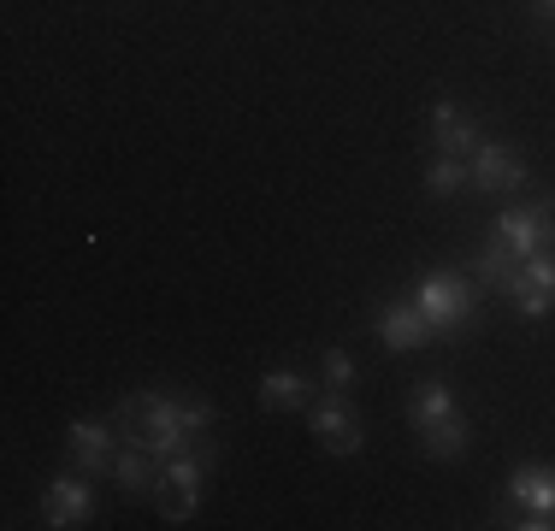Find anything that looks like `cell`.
I'll return each instance as SVG.
<instances>
[{
  "instance_id": "ffe728a7",
  "label": "cell",
  "mask_w": 555,
  "mask_h": 531,
  "mask_svg": "<svg viewBox=\"0 0 555 531\" xmlns=\"http://www.w3.org/2000/svg\"><path fill=\"white\" fill-rule=\"evenodd\" d=\"M532 12L538 18H555V0H532Z\"/></svg>"
},
{
  "instance_id": "9c48e42d",
  "label": "cell",
  "mask_w": 555,
  "mask_h": 531,
  "mask_svg": "<svg viewBox=\"0 0 555 531\" xmlns=\"http://www.w3.org/2000/svg\"><path fill=\"white\" fill-rule=\"evenodd\" d=\"M42 520L54 531L95 520V490H89V478H54V484L42 490Z\"/></svg>"
},
{
  "instance_id": "277c9868",
  "label": "cell",
  "mask_w": 555,
  "mask_h": 531,
  "mask_svg": "<svg viewBox=\"0 0 555 531\" xmlns=\"http://www.w3.org/2000/svg\"><path fill=\"white\" fill-rule=\"evenodd\" d=\"M502 296L520 308V319H544L555 308V248H544V255H526L520 266H514L508 289Z\"/></svg>"
},
{
  "instance_id": "5b68a950",
  "label": "cell",
  "mask_w": 555,
  "mask_h": 531,
  "mask_svg": "<svg viewBox=\"0 0 555 531\" xmlns=\"http://www.w3.org/2000/svg\"><path fill=\"white\" fill-rule=\"evenodd\" d=\"M308 431L320 437V449H332V455H354L361 449V414L349 407V396H320V402H308Z\"/></svg>"
},
{
  "instance_id": "7a4b0ae2",
  "label": "cell",
  "mask_w": 555,
  "mask_h": 531,
  "mask_svg": "<svg viewBox=\"0 0 555 531\" xmlns=\"http://www.w3.org/2000/svg\"><path fill=\"white\" fill-rule=\"evenodd\" d=\"M414 301H420V313L431 319V337H443V342H461L467 325H473V313H479V289H473V277L449 272V266L420 277Z\"/></svg>"
},
{
  "instance_id": "8992f818",
  "label": "cell",
  "mask_w": 555,
  "mask_h": 531,
  "mask_svg": "<svg viewBox=\"0 0 555 531\" xmlns=\"http://www.w3.org/2000/svg\"><path fill=\"white\" fill-rule=\"evenodd\" d=\"M496 236H508L514 255H544L555 248V202H526V207H508L496 212Z\"/></svg>"
},
{
  "instance_id": "8fae6325",
  "label": "cell",
  "mask_w": 555,
  "mask_h": 531,
  "mask_svg": "<svg viewBox=\"0 0 555 531\" xmlns=\"http://www.w3.org/2000/svg\"><path fill=\"white\" fill-rule=\"evenodd\" d=\"M113 484L125 490V496H154L160 490V455H154L149 443H130L113 455Z\"/></svg>"
},
{
  "instance_id": "30bf717a",
  "label": "cell",
  "mask_w": 555,
  "mask_h": 531,
  "mask_svg": "<svg viewBox=\"0 0 555 531\" xmlns=\"http://www.w3.org/2000/svg\"><path fill=\"white\" fill-rule=\"evenodd\" d=\"M479 142H485V137H479V125H473V118L461 113L455 101H438V106H431V148H438V154L461 159V154L479 148Z\"/></svg>"
},
{
  "instance_id": "7c38bea8",
  "label": "cell",
  "mask_w": 555,
  "mask_h": 531,
  "mask_svg": "<svg viewBox=\"0 0 555 531\" xmlns=\"http://www.w3.org/2000/svg\"><path fill=\"white\" fill-rule=\"evenodd\" d=\"M113 425H101V419H77L72 425V461L83 472H113Z\"/></svg>"
},
{
  "instance_id": "9a60e30c",
  "label": "cell",
  "mask_w": 555,
  "mask_h": 531,
  "mask_svg": "<svg viewBox=\"0 0 555 531\" xmlns=\"http://www.w3.org/2000/svg\"><path fill=\"white\" fill-rule=\"evenodd\" d=\"M455 414V396H449L443 378H426L414 396H408V419H414V431H426V425H438Z\"/></svg>"
},
{
  "instance_id": "ac0fdd59",
  "label": "cell",
  "mask_w": 555,
  "mask_h": 531,
  "mask_svg": "<svg viewBox=\"0 0 555 531\" xmlns=\"http://www.w3.org/2000/svg\"><path fill=\"white\" fill-rule=\"evenodd\" d=\"M154 496H160V514H166L171 526L195 520V508H202V490H178V484H166V478H160V490H154Z\"/></svg>"
},
{
  "instance_id": "5bb4252c",
  "label": "cell",
  "mask_w": 555,
  "mask_h": 531,
  "mask_svg": "<svg viewBox=\"0 0 555 531\" xmlns=\"http://www.w3.org/2000/svg\"><path fill=\"white\" fill-rule=\"evenodd\" d=\"M260 402H267V407H308L313 402V384L301 378L296 366H278V372L260 378Z\"/></svg>"
},
{
  "instance_id": "52a82bcc",
  "label": "cell",
  "mask_w": 555,
  "mask_h": 531,
  "mask_svg": "<svg viewBox=\"0 0 555 531\" xmlns=\"http://www.w3.org/2000/svg\"><path fill=\"white\" fill-rule=\"evenodd\" d=\"M467 178H473V190H479V195L520 190V183H526V159L514 154V148H502V142H479V148H473Z\"/></svg>"
},
{
  "instance_id": "2e32d148",
  "label": "cell",
  "mask_w": 555,
  "mask_h": 531,
  "mask_svg": "<svg viewBox=\"0 0 555 531\" xmlns=\"http://www.w3.org/2000/svg\"><path fill=\"white\" fill-rule=\"evenodd\" d=\"M420 443H426V455H431V461H455V455H467L473 431H467V419H461V407H455L449 419L426 425V431H420Z\"/></svg>"
},
{
  "instance_id": "d6986e66",
  "label": "cell",
  "mask_w": 555,
  "mask_h": 531,
  "mask_svg": "<svg viewBox=\"0 0 555 531\" xmlns=\"http://www.w3.org/2000/svg\"><path fill=\"white\" fill-rule=\"evenodd\" d=\"M325 390H337V396H349V390H354V361H349L343 349L325 354Z\"/></svg>"
},
{
  "instance_id": "e0dca14e",
  "label": "cell",
  "mask_w": 555,
  "mask_h": 531,
  "mask_svg": "<svg viewBox=\"0 0 555 531\" xmlns=\"http://www.w3.org/2000/svg\"><path fill=\"white\" fill-rule=\"evenodd\" d=\"M461 190H473L467 166H461V159H449V154H438V159L426 166V195H438V202H449V195H461Z\"/></svg>"
},
{
  "instance_id": "4fadbf2b",
  "label": "cell",
  "mask_w": 555,
  "mask_h": 531,
  "mask_svg": "<svg viewBox=\"0 0 555 531\" xmlns=\"http://www.w3.org/2000/svg\"><path fill=\"white\" fill-rule=\"evenodd\" d=\"M514 266H520V255H514V248H508V236H485V248H479V260H473V272H479V284L485 289H496V296H502V289H508V277H514Z\"/></svg>"
},
{
  "instance_id": "ba28073f",
  "label": "cell",
  "mask_w": 555,
  "mask_h": 531,
  "mask_svg": "<svg viewBox=\"0 0 555 531\" xmlns=\"http://www.w3.org/2000/svg\"><path fill=\"white\" fill-rule=\"evenodd\" d=\"M378 342H385L390 354H414V349H426V342H431V319L420 313L414 296L390 301V308L378 313Z\"/></svg>"
},
{
  "instance_id": "6da1fadb",
  "label": "cell",
  "mask_w": 555,
  "mask_h": 531,
  "mask_svg": "<svg viewBox=\"0 0 555 531\" xmlns=\"http://www.w3.org/2000/svg\"><path fill=\"white\" fill-rule=\"evenodd\" d=\"M118 425L130 431V443H149L154 455H178L190 449L202 431H214V407L202 396H160V390H142V396H125L118 402Z\"/></svg>"
},
{
  "instance_id": "3957f363",
  "label": "cell",
  "mask_w": 555,
  "mask_h": 531,
  "mask_svg": "<svg viewBox=\"0 0 555 531\" xmlns=\"http://www.w3.org/2000/svg\"><path fill=\"white\" fill-rule=\"evenodd\" d=\"M508 526L520 531H555V467H544V461H526L520 472L508 478Z\"/></svg>"
}]
</instances>
